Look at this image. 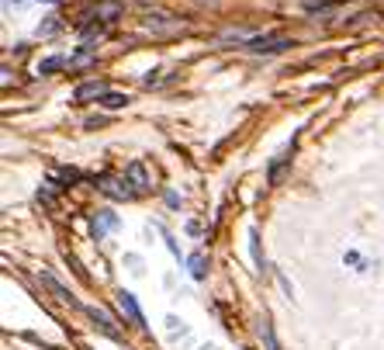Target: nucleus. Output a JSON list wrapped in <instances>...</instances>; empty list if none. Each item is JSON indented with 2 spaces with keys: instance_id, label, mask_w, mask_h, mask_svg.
<instances>
[{
  "instance_id": "obj_1",
  "label": "nucleus",
  "mask_w": 384,
  "mask_h": 350,
  "mask_svg": "<svg viewBox=\"0 0 384 350\" xmlns=\"http://www.w3.org/2000/svg\"><path fill=\"white\" fill-rule=\"evenodd\" d=\"M101 191L108 194V198H115V201H132V198H139V187L132 184V177H104L101 180Z\"/></svg>"
},
{
  "instance_id": "obj_2",
  "label": "nucleus",
  "mask_w": 384,
  "mask_h": 350,
  "mask_svg": "<svg viewBox=\"0 0 384 350\" xmlns=\"http://www.w3.org/2000/svg\"><path fill=\"white\" fill-rule=\"evenodd\" d=\"M122 11H125V0H97L84 14V21H97V18H101V21H118Z\"/></svg>"
},
{
  "instance_id": "obj_3",
  "label": "nucleus",
  "mask_w": 384,
  "mask_h": 350,
  "mask_svg": "<svg viewBox=\"0 0 384 350\" xmlns=\"http://www.w3.org/2000/svg\"><path fill=\"white\" fill-rule=\"evenodd\" d=\"M288 45H295L291 39H277V35H260V39H250L246 49L250 52H263V56H274V52H284Z\"/></svg>"
},
{
  "instance_id": "obj_4",
  "label": "nucleus",
  "mask_w": 384,
  "mask_h": 350,
  "mask_svg": "<svg viewBox=\"0 0 384 350\" xmlns=\"http://www.w3.org/2000/svg\"><path fill=\"white\" fill-rule=\"evenodd\" d=\"M288 153H291V149H284V153H277V156L270 160V167H267V184H270V187H277V184L284 180V170L291 167V156H288Z\"/></svg>"
},
{
  "instance_id": "obj_5",
  "label": "nucleus",
  "mask_w": 384,
  "mask_h": 350,
  "mask_svg": "<svg viewBox=\"0 0 384 350\" xmlns=\"http://www.w3.org/2000/svg\"><path fill=\"white\" fill-rule=\"evenodd\" d=\"M108 94V84L104 80H84L80 87L73 90V101H101Z\"/></svg>"
},
{
  "instance_id": "obj_6",
  "label": "nucleus",
  "mask_w": 384,
  "mask_h": 350,
  "mask_svg": "<svg viewBox=\"0 0 384 350\" xmlns=\"http://www.w3.org/2000/svg\"><path fill=\"white\" fill-rule=\"evenodd\" d=\"M118 306H122V312H125L135 326H146V315H142V308H139V302H135V295H132V292H125V288L118 292Z\"/></svg>"
},
{
  "instance_id": "obj_7",
  "label": "nucleus",
  "mask_w": 384,
  "mask_h": 350,
  "mask_svg": "<svg viewBox=\"0 0 384 350\" xmlns=\"http://www.w3.org/2000/svg\"><path fill=\"white\" fill-rule=\"evenodd\" d=\"M39 277H42V285H45V288H49V292H52V295H56V299H59V302H70V306H80V302H77V295H73V292H70V288H66L63 281H56L52 274H39Z\"/></svg>"
},
{
  "instance_id": "obj_8",
  "label": "nucleus",
  "mask_w": 384,
  "mask_h": 350,
  "mask_svg": "<svg viewBox=\"0 0 384 350\" xmlns=\"http://www.w3.org/2000/svg\"><path fill=\"white\" fill-rule=\"evenodd\" d=\"M84 312L94 319V323H97V326H101V330H104V333H108V337H111V340H122V333H118V326L111 323V315H108V312H101L97 306H87Z\"/></svg>"
},
{
  "instance_id": "obj_9",
  "label": "nucleus",
  "mask_w": 384,
  "mask_h": 350,
  "mask_svg": "<svg viewBox=\"0 0 384 350\" xmlns=\"http://www.w3.org/2000/svg\"><path fill=\"white\" fill-rule=\"evenodd\" d=\"M125 174L132 177V184L139 187V194H146V191L153 187V184H149V170H146V167H142L139 160H135V163H128V170H125Z\"/></svg>"
},
{
  "instance_id": "obj_10",
  "label": "nucleus",
  "mask_w": 384,
  "mask_h": 350,
  "mask_svg": "<svg viewBox=\"0 0 384 350\" xmlns=\"http://www.w3.org/2000/svg\"><path fill=\"white\" fill-rule=\"evenodd\" d=\"M111 229H118V215H115V212H101V215L94 219V236H97V239H104V232H111Z\"/></svg>"
},
{
  "instance_id": "obj_11",
  "label": "nucleus",
  "mask_w": 384,
  "mask_h": 350,
  "mask_svg": "<svg viewBox=\"0 0 384 350\" xmlns=\"http://www.w3.org/2000/svg\"><path fill=\"white\" fill-rule=\"evenodd\" d=\"M66 66H70V56H49V59L39 63V73H42V77H52V73H59V70H66Z\"/></svg>"
},
{
  "instance_id": "obj_12",
  "label": "nucleus",
  "mask_w": 384,
  "mask_h": 350,
  "mask_svg": "<svg viewBox=\"0 0 384 350\" xmlns=\"http://www.w3.org/2000/svg\"><path fill=\"white\" fill-rule=\"evenodd\" d=\"M187 267H191V277H194V281H205V277H208V257H205V254H191V257H187Z\"/></svg>"
},
{
  "instance_id": "obj_13",
  "label": "nucleus",
  "mask_w": 384,
  "mask_h": 350,
  "mask_svg": "<svg viewBox=\"0 0 384 350\" xmlns=\"http://www.w3.org/2000/svg\"><path fill=\"white\" fill-rule=\"evenodd\" d=\"M101 108H108V111H122V108H128V94H118V90H108L101 101H97Z\"/></svg>"
},
{
  "instance_id": "obj_14",
  "label": "nucleus",
  "mask_w": 384,
  "mask_h": 350,
  "mask_svg": "<svg viewBox=\"0 0 384 350\" xmlns=\"http://www.w3.org/2000/svg\"><path fill=\"white\" fill-rule=\"evenodd\" d=\"M250 257H253V267L263 274V270H267V261H263V250H260V232H256V229H250Z\"/></svg>"
},
{
  "instance_id": "obj_15",
  "label": "nucleus",
  "mask_w": 384,
  "mask_h": 350,
  "mask_svg": "<svg viewBox=\"0 0 384 350\" xmlns=\"http://www.w3.org/2000/svg\"><path fill=\"white\" fill-rule=\"evenodd\" d=\"M35 198L42 201V205H45V208H49V212H56V208H59V201H56V191H52V180L39 187V194H35Z\"/></svg>"
},
{
  "instance_id": "obj_16",
  "label": "nucleus",
  "mask_w": 384,
  "mask_h": 350,
  "mask_svg": "<svg viewBox=\"0 0 384 350\" xmlns=\"http://www.w3.org/2000/svg\"><path fill=\"white\" fill-rule=\"evenodd\" d=\"M59 28H63V21H59V14H49V18H45L42 25H39V35H45V39H49V35H56Z\"/></svg>"
},
{
  "instance_id": "obj_17",
  "label": "nucleus",
  "mask_w": 384,
  "mask_h": 350,
  "mask_svg": "<svg viewBox=\"0 0 384 350\" xmlns=\"http://www.w3.org/2000/svg\"><path fill=\"white\" fill-rule=\"evenodd\" d=\"M56 180H59V187H73V184L80 180V170H59Z\"/></svg>"
},
{
  "instance_id": "obj_18",
  "label": "nucleus",
  "mask_w": 384,
  "mask_h": 350,
  "mask_svg": "<svg viewBox=\"0 0 384 350\" xmlns=\"http://www.w3.org/2000/svg\"><path fill=\"white\" fill-rule=\"evenodd\" d=\"M260 333H263V344H267V350H281V347H277V337H274V326H270L267 319H263V330H260Z\"/></svg>"
},
{
  "instance_id": "obj_19",
  "label": "nucleus",
  "mask_w": 384,
  "mask_h": 350,
  "mask_svg": "<svg viewBox=\"0 0 384 350\" xmlns=\"http://www.w3.org/2000/svg\"><path fill=\"white\" fill-rule=\"evenodd\" d=\"M163 239H167V246H170V254H173V257H180V246L173 243V236H170V232H163Z\"/></svg>"
},
{
  "instance_id": "obj_20",
  "label": "nucleus",
  "mask_w": 384,
  "mask_h": 350,
  "mask_svg": "<svg viewBox=\"0 0 384 350\" xmlns=\"http://www.w3.org/2000/svg\"><path fill=\"white\" fill-rule=\"evenodd\" d=\"M39 4H56V0H39Z\"/></svg>"
}]
</instances>
